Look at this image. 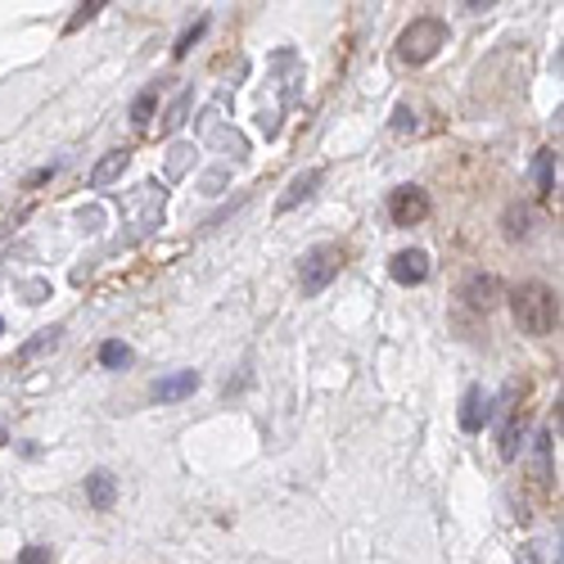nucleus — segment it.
Segmentation results:
<instances>
[{"mask_svg": "<svg viewBox=\"0 0 564 564\" xmlns=\"http://www.w3.org/2000/svg\"><path fill=\"white\" fill-rule=\"evenodd\" d=\"M510 312H514V325H520L524 335L533 339H546L555 325H560V299L551 285H542V280H529V285H520L510 294Z\"/></svg>", "mask_w": 564, "mask_h": 564, "instance_id": "obj_1", "label": "nucleus"}, {"mask_svg": "<svg viewBox=\"0 0 564 564\" xmlns=\"http://www.w3.org/2000/svg\"><path fill=\"white\" fill-rule=\"evenodd\" d=\"M86 501L96 506V510H113V501H118V479L109 475V469H96V475L86 479Z\"/></svg>", "mask_w": 564, "mask_h": 564, "instance_id": "obj_12", "label": "nucleus"}, {"mask_svg": "<svg viewBox=\"0 0 564 564\" xmlns=\"http://www.w3.org/2000/svg\"><path fill=\"white\" fill-rule=\"evenodd\" d=\"M154 109H159V86H145V90H140V96L131 100V127H150Z\"/></svg>", "mask_w": 564, "mask_h": 564, "instance_id": "obj_14", "label": "nucleus"}, {"mask_svg": "<svg viewBox=\"0 0 564 564\" xmlns=\"http://www.w3.org/2000/svg\"><path fill=\"white\" fill-rule=\"evenodd\" d=\"M447 45V23L425 14V19H411L398 36V59L402 64H430L438 51Z\"/></svg>", "mask_w": 564, "mask_h": 564, "instance_id": "obj_2", "label": "nucleus"}, {"mask_svg": "<svg viewBox=\"0 0 564 564\" xmlns=\"http://www.w3.org/2000/svg\"><path fill=\"white\" fill-rule=\"evenodd\" d=\"M321 181H325V172H321V167H307V172H299V176L290 181V191L275 199V213L285 217V213H294L299 204H307V199L316 195V185H321Z\"/></svg>", "mask_w": 564, "mask_h": 564, "instance_id": "obj_8", "label": "nucleus"}, {"mask_svg": "<svg viewBox=\"0 0 564 564\" xmlns=\"http://www.w3.org/2000/svg\"><path fill=\"white\" fill-rule=\"evenodd\" d=\"M520 560H524V564H538V546H533V542H529V546H520Z\"/></svg>", "mask_w": 564, "mask_h": 564, "instance_id": "obj_24", "label": "nucleus"}, {"mask_svg": "<svg viewBox=\"0 0 564 564\" xmlns=\"http://www.w3.org/2000/svg\"><path fill=\"white\" fill-rule=\"evenodd\" d=\"M506 235H510V240H524V235H529V208H510L506 213Z\"/></svg>", "mask_w": 564, "mask_h": 564, "instance_id": "obj_18", "label": "nucleus"}, {"mask_svg": "<svg viewBox=\"0 0 564 564\" xmlns=\"http://www.w3.org/2000/svg\"><path fill=\"white\" fill-rule=\"evenodd\" d=\"M100 366H105V370H122V366H131V348L118 344V339L100 344Z\"/></svg>", "mask_w": 564, "mask_h": 564, "instance_id": "obj_17", "label": "nucleus"}, {"mask_svg": "<svg viewBox=\"0 0 564 564\" xmlns=\"http://www.w3.org/2000/svg\"><path fill=\"white\" fill-rule=\"evenodd\" d=\"M55 172H59V163H45V167H36V172L28 176V191H32V185H41V181H51Z\"/></svg>", "mask_w": 564, "mask_h": 564, "instance_id": "obj_23", "label": "nucleus"}, {"mask_svg": "<svg viewBox=\"0 0 564 564\" xmlns=\"http://www.w3.org/2000/svg\"><path fill=\"white\" fill-rule=\"evenodd\" d=\"M430 195L420 191V185H402V191H393L389 195V221L393 226H402V230H411V226H420L430 217Z\"/></svg>", "mask_w": 564, "mask_h": 564, "instance_id": "obj_4", "label": "nucleus"}, {"mask_svg": "<svg viewBox=\"0 0 564 564\" xmlns=\"http://www.w3.org/2000/svg\"><path fill=\"white\" fill-rule=\"evenodd\" d=\"M100 10H105V0H86V6H77V14L68 19V32H77L82 23H90V19H96Z\"/></svg>", "mask_w": 564, "mask_h": 564, "instance_id": "obj_20", "label": "nucleus"}, {"mask_svg": "<svg viewBox=\"0 0 564 564\" xmlns=\"http://www.w3.org/2000/svg\"><path fill=\"white\" fill-rule=\"evenodd\" d=\"M393 131H398V135L415 131V109H411V105H398V109H393Z\"/></svg>", "mask_w": 564, "mask_h": 564, "instance_id": "obj_21", "label": "nucleus"}, {"mask_svg": "<svg viewBox=\"0 0 564 564\" xmlns=\"http://www.w3.org/2000/svg\"><path fill=\"white\" fill-rule=\"evenodd\" d=\"M19 564H51V551H45V546H28L19 555Z\"/></svg>", "mask_w": 564, "mask_h": 564, "instance_id": "obj_22", "label": "nucleus"}, {"mask_svg": "<svg viewBox=\"0 0 564 564\" xmlns=\"http://www.w3.org/2000/svg\"><path fill=\"white\" fill-rule=\"evenodd\" d=\"M204 32H208V14H199V19L191 23V28H185V32H181V41L172 45V55H176V59H185V55H191V51H195V41H199Z\"/></svg>", "mask_w": 564, "mask_h": 564, "instance_id": "obj_16", "label": "nucleus"}, {"mask_svg": "<svg viewBox=\"0 0 564 564\" xmlns=\"http://www.w3.org/2000/svg\"><path fill=\"white\" fill-rule=\"evenodd\" d=\"M389 275L398 280V285H425V280H430V253H425V249H402V253H393Z\"/></svg>", "mask_w": 564, "mask_h": 564, "instance_id": "obj_7", "label": "nucleus"}, {"mask_svg": "<svg viewBox=\"0 0 564 564\" xmlns=\"http://www.w3.org/2000/svg\"><path fill=\"white\" fill-rule=\"evenodd\" d=\"M59 344H64V330H59V325H51V330H36V335L14 352V361H19V366H32L36 357H51Z\"/></svg>", "mask_w": 564, "mask_h": 564, "instance_id": "obj_11", "label": "nucleus"}, {"mask_svg": "<svg viewBox=\"0 0 564 564\" xmlns=\"http://www.w3.org/2000/svg\"><path fill=\"white\" fill-rule=\"evenodd\" d=\"M492 420V393H484L479 384H469L460 398V430L465 434H484V425Z\"/></svg>", "mask_w": 564, "mask_h": 564, "instance_id": "obj_6", "label": "nucleus"}, {"mask_svg": "<svg viewBox=\"0 0 564 564\" xmlns=\"http://www.w3.org/2000/svg\"><path fill=\"white\" fill-rule=\"evenodd\" d=\"M344 249L339 245H316V249H307L303 253V262H299V290H303V299H316V294H325L339 280V271H344Z\"/></svg>", "mask_w": 564, "mask_h": 564, "instance_id": "obj_3", "label": "nucleus"}, {"mask_svg": "<svg viewBox=\"0 0 564 564\" xmlns=\"http://www.w3.org/2000/svg\"><path fill=\"white\" fill-rule=\"evenodd\" d=\"M0 443H6V425H0Z\"/></svg>", "mask_w": 564, "mask_h": 564, "instance_id": "obj_25", "label": "nucleus"}, {"mask_svg": "<svg viewBox=\"0 0 564 564\" xmlns=\"http://www.w3.org/2000/svg\"><path fill=\"white\" fill-rule=\"evenodd\" d=\"M204 380H199V370H172V375H163V380L154 384V402H181V398H191L195 389H199Z\"/></svg>", "mask_w": 564, "mask_h": 564, "instance_id": "obj_9", "label": "nucleus"}, {"mask_svg": "<svg viewBox=\"0 0 564 564\" xmlns=\"http://www.w3.org/2000/svg\"><path fill=\"white\" fill-rule=\"evenodd\" d=\"M185 113H191V90H185V96H181V100L167 109V118H163V131H176V127L185 122Z\"/></svg>", "mask_w": 564, "mask_h": 564, "instance_id": "obj_19", "label": "nucleus"}, {"mask_svg": "<svg viewBox=\"0 0 564 564\" xmlns=\"http://www.w3.org/2000/svg\"><path fill=\"white\" fill-rule=\"evenodd\" d=\"M533 176H538V199H546V195L555 191V150H542V154H538Z\"/></svg>", "mask_w": 564, "mask_h": 564, "instance_id": "obj_15", "label": "nucleus"}, {"mask_svg": "<svg viewBox=\"0 0 564 564\" xmlns=\"http://www.w3.org/2000/svg\"><path fill=\"white\" fill-rule=\"evenodd\" d=\"M0 335H6V321H0Z\"/></svg>", "mask_w": 564, "mask_h": 564, "instance_id": "obj_26", "label": "nucleus"}, {"mask_svg": "<svg viewBox=\"0 0 564 564\" xmlns=\"http://www.w3.org/2000/svg\"><path fill=\"white\" fill-rule=\"evenodd\" d=\"M127 163H131V150H109L96 167H90V176H86V181H90V191H109V185L127 172Z\"/></svg>", "mask_w": 564, "mask_h": 564, "instance_id": "obj_10", "label": "nucleus"}, {"mask_svg": "<svg viewBox=\"0 0 564 564\" xmlns=\"http://www.w3.org/2000/svg\"><path fill=\"white\" fill-rule=\"evenodd\" d=\"M460 299H465V307H475V312H492V307H497V299H501V280H497V275H488V271L465 275Z\"/></svg>", "mask_w": 564, "mask_h": 564, "instance_id": "obj_5", "label": "nucleus"}, {"mask_svg": "<svg viewBox=\"0 0 564 564\" xmlns=\"http://www.w3.org/2000/svg\"><path fill=\"white\" fill-rule=\"evenodd\" d=\"M520 438H524V415H520V411H510L506 430H501V460H514V456H520Z\"/></svg>", "mask_w": 564, "mask_h": 564, "instance_id": "obj_13", "label": "nucleus"}]
</instances>
